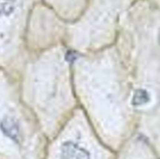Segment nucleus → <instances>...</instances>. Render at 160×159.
<instances>
[{
	"label": "nucleus",
	"mask_w": 160,
	"mask_h": 159,
	"mask_svg": "<svg viewBox=\"0 0 160 159\" xmlns=\"http://www.w3.org/2000/svg\"><path fill=\"white\" fill-rule=\"evenodd\" d=\"M116 153L92 137L65 135L48 144L45 159H115Z\"/></svg>",
	"instance_id": "f257e3e1"
},
{
	"label": "nucleus",
	"mask_w": 160,
	"mask_h": 159,
	"mask_svg": "<svg viewBox=\"0 0 160 159\" xmlns=\"http://www.w3.org/2000/svg\"><path fill=\"white\" fill-rule=\"evenodd\" d=\"M115 159H159V151L143 140L127 141L116 152Z\"/></svg>",
	"instance_id": "f03ea898"
},
{
	"label": "nucleus",
	"mask_w": 160,
	"mask_h": 159,
	"mask_svg": "<svg viewBox=\"0 0 160 159\" xmlns=\"http://www.w3.org/2000/svg\"><path fill=\"white\" fill-rule=\"evenodd\" d=\"M14 7L15 0H0V17L10 14Z\"/></svg>",
	"instance_id": "7ed1b4c3"
}]
</instances>
